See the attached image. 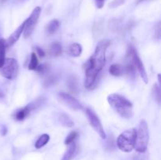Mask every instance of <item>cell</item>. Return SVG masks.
<instances>
[{
  "label": "cell",
  "mask_w": 161,
  "mask_h": 160,
  "mask_svg": "<svg viewBox=\"0 0 161 160\" xmlns=\"http://www.w3.org/2000/svg\"><path fill=\"white\" fill-rule=\"evenodd\" d=\"M1 75L8 80H13L18 74V62L14 58H6L3 67H1Z\"/></svg>",
  "instance_id": "obj_5"
},
{
  "label": "cell",
  "mask_w": 161,
  "mask_h": 160,
  "mask_svg": "<svg viewBox=\"0 0 161 160\" xmlns=\"http://www.w3.org/2000/svg\"><path fill=\"white\" fill-rule=\"evenodd\" d=\"M6 39L2 38V39H0V68L3 67L5 60H6Z\"/></svg>",
  "instance_id": "obj_16"
},
{
  "label": "cell",
  "mask_w": 161,
  "mask_h": 160,
  "mask_svg": "<svg viewBox=\"0 0 161 160\" xmlns=\"http://www.w3.org/2000/svg\"><path fill=\"white\" fill-rule=\"evenodd\" d=\"M152 95L154 100L157 102L158 104H160V86L157 84L153 85V87L152 89Z\"/></svg>",
  "instance_id": "obj_20"
},
{
  "label": "cell",
  "mask_w": 161,
  "mask_h": 160,
  "mask_svg": "<svg viewBox=\"0 0 161 160\" xmlns=\"http://www.w3.org/2000/svg\"><path fill=\"white\" fill-rule=\"evenodd\" d=\"M50 138V136H49L48 134H47V133H44V134L41 135V136L39 137V139L36 141V144H35V147H36V148L39 149L41 148V147H43V146H45L46 144L49 142Z\"/></svg>",
  "instance_id": "obj_18"
},
{
  "label": "cell",
  "mask_w": 161,
  "mask_h": 160,
  "mask_svg": "<svg viewBox=\"0 0 161 160\" xmlns=\"http://www.w3.org/2000/svg\"><path fill=\"white\" fill-rule=\"evenodd\" d=\"M79 136V133H77L76 131H72L66 136L65 138V141H64V144L66 145H69L70 144L73 143L75 141V140L76 139L77 136Z\"/></svg>",
  "instance_id": "obj_22"
},
{
  "label": "cell",
  "mask_w": 161,
  "mask_h": 160,
  "mask_svg": "<svg viewBox=\"0 0 161 160\" xmlns=\"http://www.w3.org/2000/svg\"><path fill=\"white\" fill-rule=\"evenodd\" d=\"M125 3V0H113V2L108 4V8L110 9H114V8L118 7V6H122L123 4H124Z\"/></svg>",
  "instance_id": "obj_26"
},
{
  "label": "cell",
  "mask_w": 161,
  "mask_h": 160,
  "mask_svg": "<svg viewBox=\"0 0 161 160\" xmlns=\"http://www.w3.org/2000/svg\"><path fill=\"white\" fill-rule=\"evenodd\" d=\"M149 140V127L147 122L145 120H141L136 130V138L134 148L139 153H144L147 150Z\"/></svg>",
  "instance_id": "obj_3"
},
{
  "label": "cell",
  "mask_w": 161,
  "mask_h": 160,
  "mask_svg": "<svg viewBox=\"0 0 161 160\" xmlns=\"http://www.w3.org/2000/svg\"><path fill=\"white\" fill-rule=\"evenodd\" d=\"M6 1V0H2V2H5Z\"/></svg>",
  "instance_id": "obj_31"
},
{
  "label": "cell",
  "mask_w": 161,
  "mask_h": 160,
  "mask_svg": "<svg viewBox=\"0 0 161 160\" xmlns=\"http://www.w3.org/2000/svg\"><path fill=\"white\" fill-rule=\"evenodd\" d=\"M58 97H59V99H61V100L64 104L67 105L69 108L74 110V111H79V110H81L83 108V106L80 104V102L75 98H74L70 94L66 93H60L58 94Z\"/></svg>",
  "instance_id": "obj_9"
},
{
  "label": "cell",
  "mask_w": 161,
  "mask_h": 160,
  "mask_svg": "<svg viewBox=\"0 0 161 160\" xmlns=\"http://www.w3.org/2000/svg\"><path fill=\"white\" fill-rule=\"evenodd\" d=\"M33 109L32 106H31V104H28L27 106L24 107V108H20V109L17 110L15 112V114L14 115V119L17 121H22L25 119L26 117H28L29 115L30 112H31Z\"/></svg>",
  "instance_id": "obj_11"
},
{
  "label": "cell",
  "mask_w": 161,
  "mask_h": 160,
  "mask_svg": "<svg viewBox=\"0 0 161 160\" xmlns=\"http://www.w3.org/2000/svg\"><path fill=\"white\" fill-rule=\"evenodd\" d=\"M110 45V41L102 39L97 43L95 50L87 62L86 67V77L84 86L91 89L95 84L97 75L103 69L105 64V54L106 50Z\"/></svg>",
  "instance_id": "obj_1"
},
{
  "label": "cell",
  "mask_w": 161,
  "mask_h": 160,
  "mask_svg": "<svg viewBox=\"0 0 161 160\" xmlns=\"http://www.w3.org/2000/svg\"><path fill=\"white\" fill-rule=\"evenodd\" d=\"M124 72L127 74L130 77H135L136 75V68H135L134 64H127V67L124 68Z\"/></svg>",
  "instance_id": "obj_24"
},
{
  "label": "cell",
  "mask_w": 161,
  "mask_h": 160,
  "mask_svg": "<svg viewBox=\"0 0 161 160\" xmlns=\"http://www.w3.org/2000/svg\"><path fill=\"white\" fill-rule=\"evenodd\" d=\"M59 122L61 125L65 127H72L74 125V122L72 120V119L68 115L64 114V113L59 115Z\"/></svg>",
  "instance_id": "obj_17"
},
{
  "label": "cell",
  "mask_w": 161,
  "mask_h": 160,
  "mask_svg": "<svg viewBox=\"0 0 161 160\" xmlns=\"http://www.w3.org/2000/svg\"><path fill=\"white\" fill-rule=\"evenodd\" d=\"M48 69H49L48 66H47L46 64H41V65L38 66V67H36V70L37 71L39 74H45V73H47V71H48Z\"/></svg>",
  "instance_id": "obj_27"
},
{
  "label": "cell",
  "mask_w": 161,
  "mask_h": 160,
  "mask_svg": "<svg viewBox=\"0 0 161 160\" xmlns=\"http://www.w3.org/2000/svg\"><path fill=\"white\" fill-rule=\"evenodd\" d=\"M82 51H83V48L82 45L80 43L77 42H74L72 45L69 46V53L70 56H74V57H77L81 55Z\"/></svg>",
  "instance_id": "obj_12"
},
{
  "label": "cell",
  "mask_w": 161,
  "mask_h": 160,
  "mask_svg": "<svg viewBox=\"0 0 161 160\" xmlns=\"http://www.w3.org/2000/svg\"><path fill=\"white\" fill-rule=\"evenodd\" d=\"M38 64H39V61H38V58L36 56V53H31V59H30V62L29 64H28V68L31 71L36 70V67H38Z\"/></svg>",
  "instance_id": "obj_21"
},
{
  "label": "cell",
  "mask_w": 161,
  "mask_h": 160,
  "mask_svg": "<svg viewBox=\"0 0 161 160\" xmlns=\"http://www.w3.org/2000/svg\"><path fill=\"white\" fill-rule=\"evenodd\" d=\"M86 114L91 126H92L93 128L94 129V130L98 133V135L101 136V138L105 139V138H106V133H105L103 128V125H102V122H101L100 119L97 117V115L94 113V111H93L92 110L90 109V108H86Z\"/></svg>",
  "instance_id": "obj_7"
},
{
  "label": "cell",
  "mask_w": 161,
  "mask_h": 160,
  "mask_svg": "<svg viewBox=\"0 0 161 160\" xmlns=\"http://www.w3.org/2000/svg\"><path fill=\"white\" fill-rule=\"evenodd\" d=\"M41 13V8L39 6H36L31 12V15L29 16L28 19L25 20V30H24V37L28 38L29 36L31 35L33 33L36 27V24H37L38 20L39 18V16Z\"/></svg>",
  "instance_id": "obj_6"
},
{
  "label": "cell",
  "mask_w": 161,
  "mask_h": 160,
  "mask_svg": "<svg viewBox=\"0 0 161 160\" xmlns=\"http://www.w3.org/2000/svg\"><path fill=\"white\" fill-rule=\"evenodd\" d=\"M129 51H130V54L132 57V61H133V64L135 65V68L138 71L140 74V76L142 78V81L144 82L146 84H147L148 82H149V78H148L147 72H146V68H145V66L143 64L142 61L140 59V57L138 56V55L137 54L136 50H135V48L132 46H130L129 48Z\"/></svg>",
  "instance_id": "obj_8"
},
{
  "label": "cell",
  "mask_w": 161,
  "mask_h": 160,
  "mask_svg": "<svg viewBox=\"0 0 161 160\" xmlns=\"http://www.w3.org/2000/svg\"><path fill=\"white\" fill-rule=\"evenodd\" d=\"M25 20L10 35L9 38L7 39H6V48H9V47L13 46L16 42L18 41V39H20V35H21L22 33L24 32V30H25Z\"/></svg>",
  "instance_id": "obj_10"
},
{
  "label": "cell",
  "mask_w": 161,
  "mask_h": 160,
  "mask_svg": "<svg viewBox=\"0 0 161 160\" xmlns=\"http://www.w3.org/2000/svg\"><path fill=\"white\" fill-rule=\"evenodd\" d=\"M75 149H76V145H75V143H72V144H69V147H68L67 151L65 152L64 155H63L62 158L61 160H71L73 157V155H75Z\"/></svg>",
  "instance_id": "obj_15"
},
{
  "label": "cell",
  "mask_w": 161,
  "mask_h": 160,
  "mask_svg": "<svg viewBox=\"0 0 161 160\" xmlns=\"http://www.w3.org/2000/svg\"><path fill=\"white\" fill-rule=\"evenodd\" d=\"M36 51H37L38 55H39L40 57H44L45 56V52L42 49H41L40 47H36Z\"/></svg>",
  "instance_id": "obj_29"
},
{
  "label": "cell",
  "mask_w": 161,
  "mask_h": 160,
  "mask_svg": "<svg viewBox=\"0 0 161 160\" xmlns=\"http://www.w3.org/2000/svg\"><path fill=\"white\" fill-rule=\"evenodd\" d=\"M109 73L113 76H121L124 73V67L119 64H113L109 67Z\"/></svg>",
  "instance_id": "obj_14"
},
{
  "label": "cell",
  "mask_w": 161,
  "mask_h": 160,
  "mask_svg": "<svg viewBox=\"0 0 161 160\" xmlns=\"http://www.w3.org/2000/svg\"><path fill=\"white\" fill-rule=\"evenodd\" d=\"M68 84H69V89H70L72 92H73L74 93H77V90H78V86H77V81L74 77H72L69 79L68 82Z\"/></svg>",
  "instance_id": "obj_23"
},
{
  "label": "cell",
  "mask_w": 161,
  "mask_h": 160,
  "mask_svg": "<svg viewBox=\"0 0 161 160\" xmlns=\"http://www.w3.org/2000/svg\"><path fill=\"white\" fill-rule=\"evenodd\" d=\"M58 81V78H57L55 75H50L49 77H47V79L45 80V83H44V86H53Z\"/></svg>",
  "instance_id": "obj_25"
},
{
  "label": "cell",
  "mask_w": 161,
  "mask_h": 160,
  "mask_svg": "<svg viewBox=\"0 0 161 160\" xmlns=\"http://www.w3.org/2000/svg\"><path fill=\"white\" fill-rule=\"evenodd\" d=\"M6 133H7V129H6V126H3V128H2V135L5 136Z\"/></svg>",
  "instance_id": "obj_30"
},
{
  "label": "cell",
  "mask_w": 161,
  "mask_h": 160,
  "mask_svg": "<svg viewBox=\"0 0 161 160\" xmlns=\"http://www.w3.org/2000/svg\"><path fill=\"white\" fill-rule=\"evenodd\" d=\"M60 23L57 19H54V20H52L51 21L49 22L48 24L46 27V32L48 35H53L58 29L59 28Z\"/></svg>",
  "instance_id": "obj_13"
},
{
  "label": "cell",
  "mask_w": 161,
  "mask_h": 160,
  "mask_svg": "<svg viewBox=\"0 0 161 160\" xmlns=\"http://www.w3.org/2000/svg\"><path fill=\"white\" fill-rule=\"evenodd\" d=\"M50 52L53 56H59V55H61V53H62V47H61V44L58 42H53L50 45Z\"/></svg>",
  "instance_id": "obj_19"
},
{
  "label": "cell",
  "mask_w": 161,
  "mask_h": 160,
  "mask_svg": "<svg viewBox=\"0 0 161 160\" xmlns=\"http://www.w3.org/2000/svg\"><path fill=\"white\" fill-rule=\"evenodd\" d=\"M136 138V129L126 130L119 134L116 140V144L119 150L124 152H130L135 147Z\"/></svg>",
  "instance_id": "obj_4"
},
{
  "label": "cell",
  "mask_w": 161,
  "mask_h": 160,
  "mask_svg": "<svg viewBox=\"0 0 161 160\" xmlns=\"http://www.w3.org/2000/svg\"><path fill=\"white\" fill-rule=\"evenodd\" d=\"M141 1H142V0H139V2H141Z\"/></svg>",
  "instance_id": "obj_32"
},
{
  "label": "cell",
  "mask_w": 161,
  "mask_h": 160,
  "mask_svg": "<svg viewBox=\"0 0 161 160\" xmlns=\"http://www.w3.org/2000/svg\"><path fill=\"white\" fill-rule=\"evenodd\" d=\"M106 0H95V4L98 9H102L103 7L104 4H105V2Z\"/></svg>",
  "instance_id": "obj_28"
},
{
  "label": "cell",
  "mask_w": 161,
  "mask_h": 160,
  "mask_svg": "<svg viewBox=\"0 0 161 160\" xmlns=\"http://www.w3.org/2000/svg\"><path fill=\"white\" fill-rule=\"evenodd\" d=\"M108 104L116 113L122 118L129 119L133 116V104L124 96L112 93L108 96Z\"/></svg>",
  "instance_id": "obj_2"
}]
</instances>
